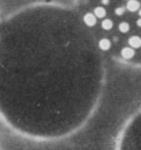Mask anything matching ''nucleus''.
Masks as SVG:
<instances>
[{"mask_svg":"<svg viewBox=\"0 0 141 150\" xmlns=\"http://www.w3.org/2000/svg\"><path fill=\"white\" fill-rule=\"evenodd\" d=\"M114 150H141V109L121 127Z\"/></svg>","mask_w":141,"mask_h":150,"instance_id":"f257e3e1","label":"nucleus"}]
</instances>
